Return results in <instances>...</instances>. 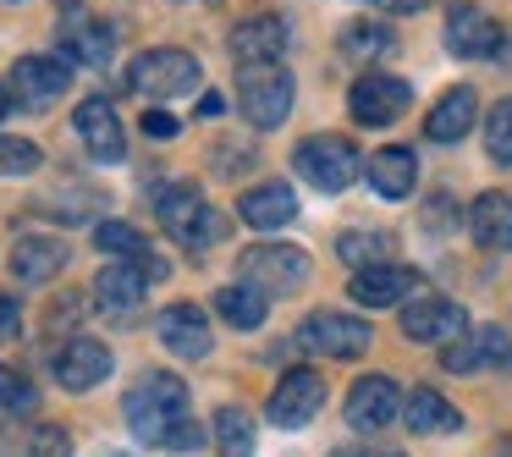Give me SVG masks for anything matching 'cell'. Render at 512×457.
<instances>
[{"mask_svg": "<svg viewBox=\"0 0 512 457\" xmlns=\"http://www.w3.org/2000/svg\"><path fill=\"white\" fill-rule=\"evenodd\" d=\"M127 424L144 446L155 452H193L204 441L199 424H193V408H188V386L182 375H166V369H149L133 391H127Z\"/></svg>", "mask_w": 512, "mask_h": 457, "instance_id": "obj_1", "label": "cell"}, {"mask_svg": "<svg viewBox=\"0 0 512 457\" xmlns=\"http://www.w3.org/2000/svg\"><path fill=\"white\" fill-rule=\"evenodd\" d=\"M155 215L177 243L193 248V254H204V248H215L226 237V221L210 210V199H204L193 182H166V188L155 193Z\"/></svg>", "mask_w": 512, "mask_h": 457, "instance_id": "obj_2", "label": "cell"}, {"mask_svg": "<svg viewBox=\"0 0 512 457\" xmlns=\"http://www.w3.org/2000/svg\"><path fill=\"white\" fill-rule=\"evenodd\" d=\"M204 83V67L188 56V50H144V56H133V67H127V89L144 94V100H177V94H193Z\"/></svg>", "mask_w": 512, "mask_h": 457, "instance_id": "obj_3", "label": "cell"}, {"mask_svg": "<svg viewBox=\"0 0 512 457\" xmlns=\"http://www.w3.org/2000/svg\"><path fill=\"white\" fill-rule=\"evenodd\" d=\"M171 265L160 254H144V259H116V265H105L100 276H94V303H100L105 314H133L138 303H144L149 281H166Z\"/></svg>", "mask_w": 512, "mask_h": 457, "instance_id": "obj_4", "label": "cell"}, {"mask_svg": "<svg viewBox=\"0 0 512 457\" xmlns=\"http://www.w3.org/2000/svg\"><path fill=\"white\" fill-rule=\"evenodd\" d=\"M292 166H298L320 193H342V188L358 182V144L353 138H336V133H314V138L298 144Z\"/></svg>", "mask_w": 512, "mask_h": 457, "instance_id": "obj_5", "label": "cell"}, {"mask_svg": "<svg viewBox=\"0 0 512 457\" xmlns=\"http://www.w3.org/2000/svg\"><path fill=\"white\" fill-rule=\"evenodd\" d=\"M243 281H254L265 298H281V292H298V287H309V276H314V259L303 254V248H292V243H259V248H248L243 254Z\"/></svg>", "mask_w": 512, "mask_h": 457, "instance_id": "obj_6", "label": "cell"}, {"mask_svg": "<svg viewBox=\"0 0 512 457\" xmlns=\"http://www.w3.org/2000/svg\"><path fill=\"white\" fill-rule=\"evenodd\" d=\"M237 100L254 127H281L292 111V72L287 67H243L237 72Z\"/></svg>", "mask_w": 512, "mask_h": 457, "instance_id": "obj_7", "label": "cell"}, {"mask_svg": "<svg viewBox=\"0 0 512 457\" xmlns=\"http://www.w3.org/2000/svg\"><path fill=\"white\" fill-rule=\"evenodd\" d=\"M298 347L320 358H358L369 347V325L358 314H336V309H314L298 325Z\"/></svg>", "mask_w": 512, "mask_h": 457, "instance_id": "obj_8", "label": "cell"}, {"mask_svg": "<svg viewBox=\"0 0 512 457\" xmlns=\"http://www.w3.org/2000/svg\"><path fill=\"white\" fill-rule=\"evenodd\" d=\"M441 364L452 369V375L512 369V331H501V325H479V331H463L457 342L441 347Z\"/></svg>", "mask_w": 512, "mask_h": 457, "instance_id": "obj_9", "label": "cell"}, {"mask_svg": "<svg viewBox=\"0 0 512 457\" xmlns=\"http://www.w3.org/2000/svg\"><path fill=\"white\" fill-rule=\"evenodd\" d=\"M347 105H353L358 127H386L413 105V89L402 78H391V72H364V78L353 83V94H347Z\"/></svg>", "mask_w": 512, "mask_h": 457, "instance_id": "obj_10", "label": "cell"}, {"mask_svg": "<svg viewBox=\"0 0 512 457\" xmlns=\"http://www.w3.org/2000/svg\"><path fill=\"white\" fill-rule=\"evenodd\" d=\"M320 408H325V380L314 369H287L276 380V391H270V419L281 430H303Z\"/></svg>", "mask_w": 512, "mask_h": 457, "instance_id": "obj_11", "label": "cell"}, {"mask_svg": "<svg viewBox=\"0 0 512 457\" xmlns=\"http://www.w3.org/2000/svg\"><path fill=\"white\" fill-rule=\"evenodd\" d=\"M72 122H78V138L83 149H89L100 166H116V160H127V133H122V116H116L111 100H83L78 111H72Z\"/></svg>", "mask_w": 512, "mask_h": 457, "instance_id": "obj_12", "label": "cell"}, {"mask_svg": "<svg viewBox=\"0 0 512 457\" xmlns=\"http://www.w3.org/2000/svg\"><path fill=\"white\" fill-rule=\"evenodd\" d=\"M287 45H292V28L281 23L276 12L243 17V23L232 28V56L243 61V67H276V61L287 56Z\"/></svg>", "mask_w": 512, "mask_h": 457, "instance_id": "obj_13", "label": "cell"}, {"mask_svg": "<svg viewBox=\"0 0 512 457\" xmlns=\"http://www.w3.org/2000/svg\"><path fill=\"white\" fill-rule=\"evenodd\" d=\"M6 83H12L17 105H28V111H45V105H56L61 94H67L72 67H67V61H50V56H23Z\"/></svg>", "mask_w": 512, "mask_h": 457, "instance_id": "obj_14", "label": "cell"}, {"mask_svg": "<svg viewBox=\"0 0 512 457\" xmlns=\"http://www.w3.org/2000/svg\"><path fill=\"white\" fill-rule=\"evenodd\" d=\"M402 419V391L391 375H364L347 391V424L353 430H386Z\"/></svg>", "mask_w": 512, "mask_h": 457, "instance_id": "obj_15", "label": "cell"}, {"mask_svg": "<svg viewBox=\"0 0 512 457\" xmlns=\"http://www.w3.org/2000/svg\"><path fill=\"white\" fill-rule=\"evenodd\" d=\"M402 331L413 336V342H452V336L468 331V309L452 298H413L408 309H402Z\"/></svg>", "mask_w": 512, "mask_h": 457, "instance_id": "obj_16", "label": "cell"}, {"mask_svg": "<svg viewBox=\"0 0 512 457\" xmlns=\"http://www.w3.org/2000/svg\"><path fill=\"white\" fill-rule=\"evenodd\" d=\"M424 287L419 270L408 265H369V270H353V303H364V309H391V303L413 298V292Z\"/></svg>", "mask_w": 512, "mask_h": 457, "instance_id": "obj_17", "label": "cell"}, {"mask_svg": "<svg viewBox=\"0 0 512 457\" xmlns=\"http://www.w3.org/2000/svg\"><path fill=\"white\" fill-rule=\"evenodd\" d=\"M116 50V28L100 23V17L89 12H72L67 28H61V61L67 67H105Z\"/></svg>", "mask_w": 512, "mask_h": 457, "instance_id": "obj_18", "label": "cell"}, {"mask_svg": "<svg viewBox=\"0 0 512 457\" xmlns=\"http://www.w3.org/2000/svg\"><path fill=\"white\" fill-rule=\"evenodd\" d=\"M155 336L171 347L177 358H204L210 353V320H204V309L199 303H171V309H160L155 314Z\"/></svg>", "mask_w": 512, "mask_h": 457, "instance_id": "obj_19", "label": "cell"}, {"mask_svg": "<svg viewBox=\"0 0 512 457\" xmlns=\"http://www.w3.org/2000/svg\"><path fill=\"white\" fill-rule=\"evenodd\" d=\"M105 375H111V347L94 342V336H72L56 353V380L67 391H94Z\"/></svg>", "mask_w": 512, "mask_h": 457, "instance_id": "obj_20", "label": "cell"}, {"mask_svg": "<svg viewBox=\"0 0 512 457\" xmlns=\"http://www.w3.org/2000/svg\"><path fill=\"white\" fill-rule=\"evenodd\" d=\"M501 45H507L501 23H490V17H479V12H457L452 23H446V50H452V56L496 61V56H501Z\"/></svg>", "mask_w": 512, "mask_h": 457, "instance_id": "obj_21", "label": "cell"}, {"mask_svg": "<svg viewBox=\"0 0 512 457\" xmlns=\"http://www.w3.org/2000/svg\"><path fill=\"white\" fill-rule=\"evenodd\" d=\"M237 215H243L254 232H276V226H287L292 215H298V199H292L287 182H259V188H248L243 199H237Z\"/></svg>", "mask_w": 512, "mask_h": 457, "instance_id": "obj_22", "label": "cell"}, {"mask_svg": "<svg viewBox=\"0 0 512 457\" xmlns=\"http://www.w3.org/2000/svg\"><path fill=\"white\" fill-rule=\"evenodd\" d=\"M413 182H419V160H413V149L391 144L380 149V155H369V188H375V199H408Z\"/></svg>", "mask_w": 512, "mask_h": 457, "instance_id": "obj_23", "label": "cell"}, {"mask_svg": "<svg viewBox=\"0 0 512 457\" xmlns=\"http://www.w3.org/2000/svg\"><path fill=\"white\" fill-rule=\"evenodd\" d=\"M61 270H67V243H56V237H23L12 248V276L28 281V287H45Z\"/></svg>", "mask_w": 512, "mask_h": 457, "instance_id": "obj_24", "label": "cell"}, {"mask_svg": "<svg viewBox=\"0 0 512 457\" xmlns=\"http://www.w3.org/2000/svg\"><path fill=\"white\" fill-rule=\"evenodd\" d=\"M468 232H474V243L507 254L512 248V193H479L468 204Z\"/></svg>", "mask_w": 512, "mask_h": 457, "instance_id": "obj_25", "label": "cell"}, {"mask_svg": "<svg viewBox=\"0 0 512 457\" xmlns=\"http://www.w3.org/2000/svg\"><path fill=\"white\" fill-rule=\"evenodd\" d=\"M474 111H479L474 89H446L441 100H435V111L424 116V138H435V144H457V138L474 127Z\"/></svg>", "mask_w": 512, "mask_h": 457, "instance_id": "obj_26", "label": "cell"}, {"mask_svg": "<svg viewBox=\"0 0 512 457\" xmlns=\"http://www.w3.org/2000/svg\"><path fill=\"white\" fill-rule=\"evenodd\" d=\"M402 419H408L413 435H452L457 424H463V413H457L452 402L441 397V391L419 386V391L408 397V408H402Z\"/></svg>", "mask_w": 512, "mask_h": 457, "instance_id": "obj_27", "label": "cell"}, {"mask_svg": "<svg viewBox=\"0 0 512 457\" xmlns=\"http://www.w3.org/2000/svg\"><path fill=\"white\" fill-rule=\"evenodd\" d=\"M215 309H221L226 325H237V331H259L270 314V298L254 287V281H232V287L215 292Z\"/></svg>", "mask_w": 512, "mask_h": 457, "instance_id": "obj_28", "label": "cell"}, {"mask_svg": "<svg viewBox=\"0 0 512 457\" xmlns=\"http://www.w3.org/2000/svg\"><path fill=\"white\" fill-rule=\"evenodd\" d=\"M336 50H342V61H353V67H369V61L391 56L397 39H391V28H380V23H353V28H342Z\"/></svg>", "mask_w": 512, "mask_h": 457, "instance_id": "obj_29", "label": "cell"}, {"mask_svg": "<svg viewBox=\"0 0 512 457\" xmlns=\"http://www.w3.org/2000/svg\"><path fill=\"white\" fill-rule=\"evenodd\" d=\"M391 237L386 232H342L336 237V254L347 259L353 270H369V265H391Z\"/></svg>", "mask_w": 512, "mask_h": 457, "instance_id": "obj_30", "label": "cell"}, {"mask_svg": "<svg viewBox=\"0 0 512 457\" xmlns=\"http://www.w3.org/2000/svg\"><path fill=\"white\" fill-rule=\"evenodd\" d=\"M215 452L221 457H254V419L243 408L215 413Z\"/></svg>", "mask_w": 512, "mask_h": 457, "instance_id": "obj_31", "label": "cell"}, {"mask_svg": "<svg viewBox=\"0 0 512 457\" xmlns=\"http://www.w3.org/2000/svg\"><path fill=\"white\" fill-rule=\"evenodd\" d=\"M94 248H100V254H116V259H144L149 254L138 226H127V221H100L94 226Z\"/></svg>", "mask_w": 512, "mask_h": 457, "instance_id": "obj_32", "label": "cell"}, {"mask_svg": "<svg viewBox=\"0 0 512 457\" xmlns=\"http://www.w3.org/2000/svg\"><path fill=\"white\" fill-rule=\"evenodd\" d=\"M17 457H72V435L61 424H28L23 441H17Z\"/></svg>", "mask_w": 512, "mask_h": 457, "instance_id": "obj_33", "label": "cell"}, {"mask_svg": "<svg viewBox=\"0 0 512 457\" xmlns=\"http://www.w3.org/2000/svg\"><path fill=\"white\" fill-rule=\"evenodd\" d=\"M39 144H28V138H0V177H28V171H39Z\"/></svg>", "mask_w": 512, "mask_h": 457, "instance_id": "obj_34", "label": "cell"}, {"mask_svg": "<svg viewBox=\"0 0 512 457\" xmlns=\"http://www.w3.org/2000/svg\"><path fill=\"white\" fill-rule=\"evenodd\" d=\"M485 144H490V155H496L501 166H512V100H501L496 111H490V122H485Z\"/></svg>", "mask_w": 512, "mask_h": 457, "instance_id": "obj_35", "label": "cell"}, {"mask_svg": "<svg viewBox=\"0 0 512 457\" xmlns=\"http://www.w3.org/2000/svg\"><path fill=\"white\" fill-rule=\"evenodd\" d=\"M34 402H39L34 386H28L17 369H0V413H28Z\"/></svg>", "mask_w": 512, "mask_h": 457, "instance_id": "obj_36", "label": "cell"}, {"mask_svg": "<svg viewBox=\"0 0 512 457\" xmlns=\"http://www.w3.org/2000/svg\"><path fill=\"white\" fill-rule=\"evenodd\" d=\"M17 331H23V314H17L12 298H0V347L17 342Z\"/></svg>", "mask_w": 512, "mask_h": 457, "instance_id": "obj_37", "label": "cell"}, {"mask_svg": "<svg viewBox=\"0 0 512 457\" xmlns=\"http://www.w3.org/2000/svg\"><path fill=\"white\" fill-rule=\"evenodd\" d=\"M144 133H149V138H177V116H166V111H144Z\"/></svg>", "mask_w": 512, "mask_h": 457, "instance_id": "obj_38", "label": "cell"}, {"mask_svg": "<svg viewBox=\"0 0 512 457\" xmlns=\"http://www.w3.org/2000/svg\"><path fill=\"white\" fill-rule=\"evenodd\" d=\"M369 6H380L386 17H413V12H424L430 0H369Z\"/></svg>", "mask_w": 512, "mask_h": 457, "instance_id": "obj_39", "label": "cell"}, {"mask_svg": "<svg viewBox=\"0 0 512 457\" xmlns=\"http://www.w3.org/2000/svg\"><path fill=\"white\" fill-rule=\"evenodd\" d=\"M336 457H408V452H397V446H342Z\"/></svg>", "mask_w": 512, "mask_h": 457, "instance_id": "obj_40", "label": "cell"}, {"mask_svg": "<svg viewBox=\"0 0 512 457\" xmlns=\"http://www.w3.org/2000/svg\"><path fill=\"white\" fill-rule=\"evenodd\" d=\"M221 111H226V100H221L215 89H204V100H199V116H221Z\"/></svg>", "mask_w": 512, "mask_h": 457, "instance_id": "obj_41", "label": "cell"}, {"mask_svg": "<svg viewBox=\"0 0 512 457\" xmlns=\"http://www.w3.org/2000/svg\"><path fill=\"white\" fill-rule=\"evenodd\" d=\"M12 111H17V94H12V83L0 78V122H6V116H12Z\"/></svg>", "mask_w": 512, "mask_h": 457, "instance_id": "obj_42", "label": "cell"}]
</instances>
